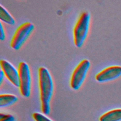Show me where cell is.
Returning <instances> with one entry per match:
<instances>
[{
	"instance_id": "cell-2",
	"label": "cell",
	"mask_w": 121,
	"mask_h": 121,
	"mask_svg": "<svg viewBox=\"0 0 121 121\" xmlns=\"http://www.w3.org/2000/svg\"><path fill=\"white\" fill-rule=\"evenodd\" d=\"M90 20V14L88 12H84L80 15L74 26V43L77 47H81L86 39L89 31Z\"/></svg>"
},
{
	"instance_id": "cell-1",
	"label": "cell",
	"mask_w": 121,
	"mask_h": 121,
	"mask_svg": "<svg viewBox=\"0 0 121 121\" xmlns=\"http://www.w3.org/2000/svg\"><path fill=\"white\" fill-rule=\"evenodd\" d=\"M38 81L42 111L48 114L50 112V102L53 92V82L49 70L44 67L38 69Z\"/></svg>"
},
{
	"instance_id": "cell-6",
	"label": "cell",
	"mask_w": 121,
	"mask_h": 121,
	"mask_svg": "<svg viewBox=\"0 0 121 121\" xmlns=\"http://www.w3.org/2000/svg\"><path fill=\"white\" fill-rule=\"evenodd\" d=\"M121 75V66L114 65L105 68L95 76L96 80L99 82H104L113 80Z\"/></svg>"
},
{
	"instance_id": "cell-11",
	"label": "cell",
	"mask_w": 121,
	"mask_h": 121,
	"mask_svg": "<svg viewBox=\"0 0 121 121\" xmlns=\"http://www.w3.org/2000/svg\"><path fill=\"white\" fill-rule=\"evenodd\" d=\"M33 117L35 121H52L43 114L37 112L33 114Z\"/></svg>"
},
{
	"instance_id": "cell-9",
	"label": "cell",
	"mask_w": 121,
	"mask_h": 121,
	"mask_svg": "<svg viewBox=\"0 0 121 121\" xmlns=\"http://www.w3.org/2000/svg\"><path fill=\"white\" fill-rule=\"evenodd\" d=\"M18 100L17 97L12 94H1L0 95V107L4 108L10 106Z\"/></svg>"
},
{
	"instance_id": "cell-3",
	"label": "cell",
	"mask_w": 121,
	"mask_h": 121,
	"mask_svg": "<svg viewBox=\"0 0 121 121\" xmlns=\"http://www.w3.org/2000/svg\"><path fill=\"white\" fill-rule=\"evenodd\" d=\"M35 28L34 25L30 22L20 25L16 30L10 41L11 47L15 50L20 49L28 39Z\"/></svg>"
},
{
	"instance_id": "cell-4",
	"label": "cell",
	"mask_w": 121,
	"mask_h": 121,
	"mask_svg": "<svg viewBox=\"0 0 121 121\" xmlns=\"http://www.w3.org/2000/svg\"><path fill=\"white\" fill-rule=\"evenodd\" d=\"M17 70L19 74V88L22 96L28 97L31 94V76L28 65L25 62H19Z\"/></svg>"
},
{
	"instance_id": "cell-8",
	"label": "cell",
	"mask_w": 121,
	"mask_h": 121,
	"mask_svg": "<svg viewBox=\"0 0 121 121\" xmlns=\"http://www.w3.org/2000/svg\"><path fill=\"white\" fill-rule=\"evenodd\" d=\"M121 109H115L109 111L99 118V121H121Z\"/></svg>"
},
{
	"instance_id": "cell-7",
	"label": "cell",
	"mask_w": 121,
	"mask_h": 121,
	"mask_svg": "<svg viewBox=\"0 0 121 121\" xmlns=\"http://www.w3.org/2000/svg\"><path fill=\"white\" fill-rule=\"evenodd\" d=\"M1 69L3 71L5 76L15 86L19 87V74L18 70L8 61L1 60L0 61Z\"/></svg>"
},
{
	"instance_id": "cell-10",
	"label": "cell",
	"mask_w": 121,
	"mask_h": 121,
	"mask_svg": "<svg viewBox=\"0 0 121 121\" xmlns=\"http://www.w3.org/2000/svg\"><path fill=\"white\" fill-rule=\"evenodd\" d=\"M0 19L3 22L10 25H13L16 23L13 17L1 4L0 5Z\"/></svg>"
},
{
	"instance_id": "cell-5",
	"label": "cell",
	"mask_w": 121,
	"mask_h": 121,
	"mask_svg": "<svg viewBox=\"0 0 121 121\" xmlns=\"http://www.w3.org/2000/svg\"><path fill=\"white\" fill-rule=\"evenodd\" d=\"M90 66V62L87 59L82 60L76 66L72 74L70 85L75 90L80 88L83 84Z\"/></svg>"
},
{
	"instance_id": "cell-12",
	"label": "cell",
	"mask_w": 121,
	"mask_h": 121,
	"mask_svg": "<svg viewBox=\"0 0 121 121\" xmlns=\"http://www.w3.org/2000/svg\"><path fill=\"white\" fill-rule=\"evenodd\" d=\"M0 121H15V119L11 114L0 113Z\"/></svg>"
},
{
	"instance_id": "cell-13",
	"label": "cell",
	"mask_w": 121,
	"mask_h": 121,
	"mask_svg": "<svg viewBox=\"0 0 121 121\" xmlns=\"http://www.w3.org/2000/svg\"><path fill=\"white\" fill-rule=\"evenodd\" d=\"M0 40L1 41H3L5 40L6 35H5V33L4 31V28L2 26L1 22L0 23Z\"/></svg>"
},
{
	"instance_id": "cell-14",
	"label": "cell",
	"mask_w": 121,
	"mask_h": 121,
	"mask_svg": "<svg viewBox=\"0 0 121 121\" xmlns=\"http://www.w3.org/2000/svg\"><path fill=\"white\" fill-rule=\"evenodd\" d=\"M4 76H5V75H4L3 71L1 69H0V84H1V83L2 82V81L4 79Z\"/></svg>"
}]
</instances>
